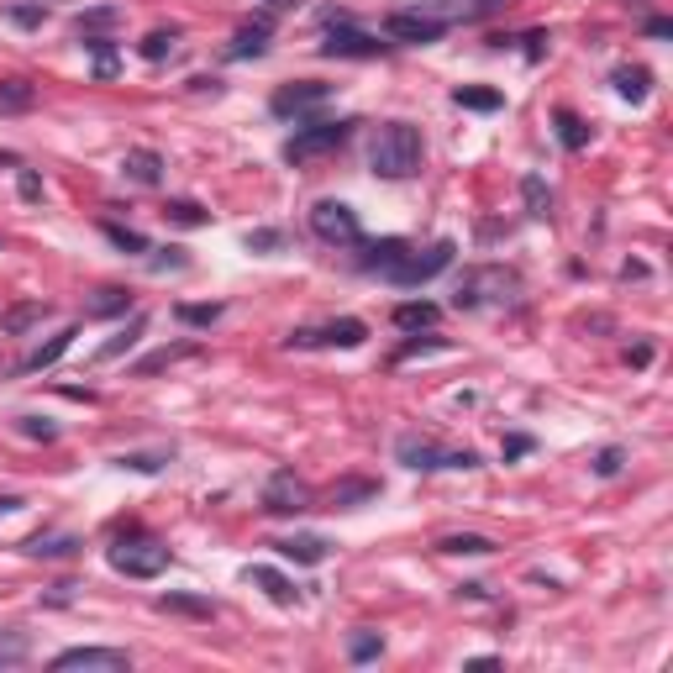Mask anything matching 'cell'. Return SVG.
Returning <instances> with one entry per match:
<instances>
[{"mask_svg":"<svg viewBox=\"0 0 673 673\" xmlns=\"http://www.w3.org/2000/svg\"><path fill=\"white\" fill-rule=\"evenodd\" d=\"M369 163L379 179H411L421 169V132L411 121H384L369 142Z\"/></svg>","mask_w":673,"mask_h":673,"instance_id":"cell-1","label":"cell"},{"mask_svg":"<svg viewBox=\"0 0 673 673\" xmlns=\"http://www.w3.org/2000/svg\"><path fill=\"white\" fill-rule=\"evenodd\" d=\"M453 242H432V248H426V253H416V248H400L390 263H384V279H390V284H400V290H416V284H426V279H437L442 269H447V263H453Z\"/></svg>","mask_w":673,"mask_h":673,"instance_id":"cell-2","label":"cell"},{"mask_svg":"<svg viewBox=\"0 0 673 673\" xmlns=\"http://www.w3.org/2000/svg\"><path fill=\"white\" fill-rule=\"evenodd\" d=\"M348 137H353V121H311V127H300L290 142H284V158H290V163H311L321 153H337Z\"/></svg>","mask_w":673,"mask_h":673,"instance_id":"cell-3","label":"cell"},{"mask_svg":"<svg viewBox=\"0 0 673 673\" xmlns=\"http://www.w3.org/2000/svg\"><path fill=\"white\" fill-rule=\"evenodd\" d=\"M516 290V274L511 269H468L463 284H458V311H479V305H500V300H511Z\"/></svg>","mask_w":673,"mask_h":673,"instance_id":"cell-4","label":"cell"},{"mask_svg":"<svg viewBox=\"0 0 673 673\" xmlns=\"http://www.w3.org/2000/svg\"><path fill=\"white\" fill-rule=\"evenodd\" d=\"M311 232L321 242H332V248H358L363 242L358 216H353V206H342V200H316L311 206Z\"/></svg>","mask_w":673,"mask_h":673,"instance_id":"cell-5","label":"cell"},{"mask_svg":"<svg viewBox=\"0 0 673 673\" xmlns=\"http://www.w3.org/2000/svg\"><path fill=\"white\" fill-rule=\"evenodd\" d=\"M111 568H116V574H127V579H158L163 568H169V547H158L148 537L116 542L111 547Z\"/></svg>","mask_w":673,"mask_h":673,"instance_id":"cell-6","label":"cell"},{"mask_svg":"<svg viewBox=\"0 0 673 673\" xmlns=\"http://www.w3.org/2000/svg\"><path fill=\"white\" fill-rule=\"evenodd\" d=\"M395 453H400L405 468H421V474H426V468H479V458L468 453V447H463V453H447V447L421 442V437H400Z\"/></svg>","mask_w":673,"mask_h":673,"instance_id":"cell-7","label":"cell"},{"mask_svg":"<svg viewBox=\"0 0 673 673\" xmlns=\"http://www.w3.org/2000/svg\"><path fill=\"white\" fill-rule=\"evenodd\" d=\"M263 511H269V516H300V511H311V489H305L290 468H279V474L263 484Z\"/></svg>","mask_w":673,"mask_h":673,"instance_id":"cell-8","label":"cell"},{"mask_svg":"<svg viewBox=\"0 0 673 673\" xmlns=\"http://www.w3.org/2000/svg\"><path fill=\"white\" fill-rule=\"evenodd\" d=\"M369 337V326L342 316V321H326V326H311V332H295L290 348H358V342Z\"/></svg>","mask_w":673,"mask_h":673,"instance_id":"cell-9","label":"cell"},{"mask_svg":"<svg viewBox=\"0 0 673 673\" xmlns=\"http://www.w3.org/2000/svg\"><path fill=\"white\" fill-rule=\"evenodd\" d=\"M326 95H332V85H321V79H300V85H279V90H274L269 111L290 121V116H305V111L326 106Z\"/></svg>","mask_w":673,"mask_h":673,"instance_id":"cell-10","label":"cell"},{"mask_svg":"<svg viewBox=\"0 0 673 673\" xmlns=\"http://www.w3.org/2000/svg\"><path fill=\"white\" fill-rule=\"evenodd\" d=\"M447 32L442 16H426V11H395L384 16V37H395V43H437Z\"/></svg>","mask_w":673,"mask_h":673,"instance_id":"cell-11","label":"cell"},{"mask_svg":"<svg viewBox=\"0 0 673 673\" xmlns=\"http://www.w3.org/2000/svg\"><path fill=\"white\" fill-rule=\"evenodd\" d=\"M53 668L64 673V668H95V673H127L132 658L121 647H69V652H58Z\"/></svg>","mask_w":673,"mask_h":673,"instance_id":"cell-12","label":"cell"},{"mask_svg":"<svg viewBox=\"0 0 673 673\" xmlns=\"http://www.w3.org/2000/svg\"><path fill=\"white\" fill-rule=\"evenodd\" d=\"M321 53L326 58H379L384 43H379V37H369V32H358V27H348V22H332Z\"/></svg>","mask_w":673,"mask_h":673,"instance_id":"cell-13","label":"cell"},{"mask_svg":"<svg viewBox=\"0 0 673 673\" xmlns=\"http://www.w3.org/2000/svg\"><path fill=\"white\" fill-rule=\"evenodd\" d=\"M121 169H127L132 185H158V179H163V158L153 148H132L127 158H121Z\"/></svg>","mask_w":673,"mask_h":673,"instance_id":"cell-14","label":"cell"},{"mask_svg":"<svg viewBox=\"0 0 673 673\" xmlns=\"http://www.w3.org/2000/svg\"><path fill=\"white\" fill-rule=\"evenodd\" d=\"M74 337H79V332L69 326V332H58L53 342H43V348H37L32 358H22V374H43V369H53V363L64 358V353H69V342H74Z\"/></svg>","mask_w":673,"mask_h":673,"instance_id":"cell-15","label":"cell"},{"mask_svg":"<svg viewBox=\"0 0 673 673\" xmlns=\"http://www.w3.org/2000/svg\"><path fill=\"white\" fill-rule=\"evenodd\" d=\"M274 547H279L284 558H295V563H321V558H326V547H332V542L305 532V537H284V542H274Z\"/></svg>","mask_w":673,"mask_h":673,"instance_id":"cell-16","label":"cell"},{"mask_svg":"<svg viewBox=\"0 0 673 673\" xmlns=\"http://www.w3.org/2000/svg\"><path fill=\"white\" fill-rule=\"evenodd\" d=\"M179 358H195V342H174V348H158V353H148L142 363H132V374H137V379H148V374L169 369V363H179Z\"/></svg>","mask_w":673,"mask_h":673,"instance_id":"cell-17","label":"cell"},{"mask_svg":"<svg viewBox=\"0 0 673 673\" xmlns=\"http://www.w3.org/2000/svg\"><path fill=\"white\" fill-rule=\"evenodd\" d=\"M437 547H442V553H463V558H489V553H495V542H489V537H479V532H458V537H442Z\"/></svg>","mask_w":673,"mask_h":673,"instance_id":"cell-18","label":"cell"},{"mask_svg":"<svg viewBox=\"0 0 673 673\" xmlns=\"http://www.w3.org/2000/svg\"><path fill=\"white\" fill-rule=\"evenodd\" d=\"M37 100V90L27 85V79H6V85H0V116H11V111H27Z\"/></svg>","mask_w":673,"mask_h":673,"instance_id":"cell-19","label":"cell"},{"mask_svg":"<svg viewBox=\"0 0 673 673\" xmlns=\"http://www.w3.org/2000/svg\"><path fill=\"white\" fill-rule=\"evenodd\" d=\"M263 48H269V22H253V27H242V32H237L232 58H258Z\"/></svg>","mask_w":673,"mask_h":673,"instance_id":"cell-20","label":"cell"},{"mask_svg":"<svg viewBox=\"0 0 673 673\" xmlns=\"http://www.w3.org/2000/svg\"><path fill=\"white\" fill-rule=\"evenodd\" d=\"M248 579L269 589V600H279V605H295V589H290V579H284V574H274V568H248Z\"/></svg>","mask_w":673,"mask_h":673,"instance_id":"cell-21","label":"cell"},{"mask_svg":"<svg viewBox=\"0 0 673 673\" xmlns=\"http://www.w3.org/2000/svg\"><path fill=\"white\" fill-rule=\"evenodd\" d=\"M158 610H179V616H216L211 600H195V595H158Z\"/></svg>","mask_w":673,"mask_h":673,"instance_id":"cell-22","label":"cell"},{"mask_svg":"<svg viewBox=\"0 0 673 673\" xmlns=\"http://www.w3.org/2000/svg\"><path fill=\"white\" fill-rule=\"evenodd\" d=\"M127 305H132V295H127V290H100V295L85 305V316H121Z\"/></svg>","mask_w":673,"mask_h":673,"instance_id":"cell-23","label":"cell"},{"mask_svg":"<svg viewBox=\"0 0 673 673\" xmlns=\"http://www.w3.org/2000/svg\"><path fill=\"white\" fill-rule=\"evenodd\" d=\"M48 316V300H27V305H16V311H6V332H27L32 321H43Z\"/></svg>","mask_w":673,"mask_h":673,"instance_id":"cell-24","label":"cell"},{"mask_svg":"<svg viewBox=\"0 0 673 673\" xmlns=\"http://www.w3.org/2000/svg\"><path fill=\"white\" fill-rule=\"evenodd\" d=\"M437 321V305H395V326H405V332H416V326H432Z\"/></svg>","mask_w":673,"mask_h":673,"instance_id":"cell-25","label":"cell"},{"mask_svg":"<svg viewBox=\"0 0 673 673\" xmlns=\"http://www.w3.org/2000/svg\"><path fill=\"white\" fill-rule=\"evenodd\" d=\"M374 495H379V484H369V479H348V484L332 489V505H358V500H374Z\"/></svg>","mask_w":673,"mask_h":673,"instance_id":"cell-26","label":"cell"},{"mask_svg":"<svg viewBox=\"0 0 673 673\" xmlns=\"http://www.w3.org/2000/svg\"><path fill=\"white\" fill-rule=\"evenodd\" d=\"M558 137H563V148H584V142H589V127H584V121L574 116V111H558Z\"/></svg>","mask_w":673,"mask_h":673,"instance_id":"cell-27","label":"cell"},{"mask_svg":"<svg viewBox=\"0 0 673 673\" xmlns=\"http://www.w3.org/2000/svg\"><path fill=\"white\" fill-rule=\"evenodd\" d=\"M521 195H526V211H532V216H547V211H553V195H547V185H542L537 174L521 179Z\"/></svg>","mask_w":673,"mask_h":673,"instance_id":"cell-28","label":"cell"},{"mask_svg":"<svg viewBox=\"0 0 673 673\" xmlns=\"http://www.w3.org/2000/svg\"><path fill=\"white\" fill-rule=\"evenodd\" d=\"M610 79H616V90L626 100H647V69H616Z\"/></svg>","mask_w":673,"mask_h":673,"instance_id":"cell-29","label":"cell"},{"mask_svg":"<svg viewBox=\"0 0 673 673\" xmlns=\"http://www.w3.org/2000/svg\"><path fill=\"white\" fill-rule=\"evenodd\" d=\"M174 43H179V32H148V37H142V58H148V64H158V58L174 53Z\"/></svg>","mask_w":673,"mask_h":673,"instance_id":"cell-30","label":"cell"},{"mask_svg":"<svg viewBox=\"0 0 673 673\" xmlns=\"http://www.w3.org/2000/svg\"><path fill=\"white\" fill-rule=\"evenodd\" d=\"M85 48L95 53V74H100V79H111V74H116V48L106 43V37H85Z\"/></svg>","mask_w":673,"mask_h":673,"instance_id":"cell-31","label":"cell"},{"mask_svg":"<svg viewBox=\"0 0 673 673\" xmlns=\"http://www.w3.org/2000/svg\"><path fill=\"white\" fill-rule=\"evenodd\" d=\"M106 237L116 242V248H127V253H148V237L132 232V227H116V221H106Z\"/></svg>","mask_w":673,"mask_h":673,"instance_id":"cell-32","label":"cell"},{"mask_svg":"<svg viewBox=\"0 0 673 673\" xmlns=\"http://www.w3.org/2000/svg\"><path fill=\"white\" fill-rule=\"evenodd\" d=\"M137 332H142V316H137V321H132V326H127V332H121V337H111V342H106V348H100V353H95V363H111L116 353H127V348H132V342H137Z\"/></svg>","mask_w":673,"mask_h":673,"instance_id":"cell-33","label":"cell"},{"mask_svg":"<svg viewBox=\"0 0 673 673\" xmlns=\"http://www.w3.org/2000/svg\"><path fill=\"white\" fill-rule=\"evenodd\" d=\"M169 221H174V227H206V211H200L195 200H174V206H169Z\"/></svg>","mask_w":673,"mask_h":673,"instance_id":"cell-34","label":"cell"},{"mask_svg":"<svg viewBox=\"0 0 673 673\" xmlns=\"http://www.w3.org/2000/svg\"><path fill=\"white\" fill-rule=\"evenodd\" d=\"M74 547H79L74 537H48V542L37 537V542L27 547V553H37V558H64V553H74Z\"/></svg>","mask_w":673,"mask_h":673,"instance_id":"cell-35","label":"cell"},{"mask_svg":"<svg viewBox=\"0 0 673 673\" xmlns=\"http://www.w3.org/2000/svg\"><path fill=\"white\" fill-rule=\"evenodd\" d=\"M453 100H458V106H468V111H495V106H500L495 90H458Z\"/></svg>","mask_w":673,"mask_h":673,"instance_id":"cell-36","label":"cell"},{"mask_svg":"<svg viewBox=\"0 0 673 673\" xmlns=\"http://www.w3.org/2000/svg\"><path fill=\"white\" fill-rule=\"evenodd\" d=\"M379 631H363V637H353V647H348V658L353 663H369V658H379Z\"/></svg>","mask_w":673,"mask_h":673,"instance_id":"cell-37","label":"cell"},{"mask_svg":"<svg viewBox=\"0 0 673 673\" xmlns=\"http://www.w3.org/2000/svg\"><path fill=\"white\" fill-rule=\"evenodd\" d=\"M221 316V305H179V321H190V326H211Z\"/></svg>","mask_w":673,"mask_h":673,"instance_id":"cell-38","label":"cell"},{"mask_svg":"<svg viewBox=\"0 0 673 673\" xmlns=\"http://www.w3.org/2000/svg\"><path fill=\"white\" fill-rule=\"evenodd\" d=\"M163 463H169V458H158V453H127V458H121V468H137V474H158Z\"/></svg>","mask_w":673,"mask_h":673,"instance_id":"cell-39","label":"cell"},{"mask_svg":"<svg viewBox=\"0 0 673 673\" xmlns=\"http://www.w3.org/2000/svg\"><path fill=\"white\" fill-rule=\"evenodd\" d=\"M22 432H27V437L53 442V437H58V426H53V421H43V416H22Z\"/></svg>","mask_w":673,"mask_h":673,"instance_id":"cell-40","label":"cell"},{"mask_svg":"<svg viewBox=\"0 0 673 673\" xmlns=\"http://www.w3.org/2000/svg\"><path fill=\"white\" fill-rule=\"evenodd\" d=\"M616 468H621V447H605V453L595 458V474H600V479H610Z\"/></svg>","mask_w":673,"mask_h":673,"instance_id":"cell-41","label":"cell"},{"mask_svg":"<svg viewBox=\"0 0 673 673\" xmlns=\"http://www.w3.org/2000/svg\"><path fill=\"white\" fill-rule=\"evenodd\" d=\"M11 22L16 27H43V11L37 6H11Z\"/></svg>","mask_w":673,"mask_h":673,"instance_id":"cell-42","label":"cell"},{"mask_svg":"<svg viewBox=\"0 0 673 673\" xmlns=\"http://www.w3.org/2000/svg\"><path fill=\"white\" fill-rule=\"evenodd\" d=\"M111 22H116V11H111V6H100V11H90L85 22H79V32H90V27H111Z\"/></svg>","mask_w":673,"mask_h":673,"instance_id":"cell-43","label":"cell"},{"mask_svg":"<svg viewBox=\"0 0 673 673\" xmlns=\"http://www.w3.org/2000/svg\"><path fill=\"white\" fill-rule=\"evenodd\" d=\"M279 242H284L279 232H253V237H248V248H279Z\"/></svg>","mask_w":673,"mask_h":673,"instance_id":"cell-44","label":"cell"},{"mask_svg":"<svg viewBox=\"0 0 673 673\" xmlns=\"http://www.w3.org/2000/svg\"><path fill=\"white\" fill-rule=\"evenodd\" d=\"M22 195H27V200L43 195V185H37V174H32V169H22Z\"/></svg>","mask_w":673,"mask_h":673,"instance_id":"cell-45","label":"cell"},{"mask_svg":"<svg viewBox=\"0 0 673 673\" xmlns=\"http://www.w3.org/2000/svg\"><path fill=\"white\" fill-rule=\"evenodd\" d=\"M526 447H532V442H526V437H511V442H505V458H521V453H526Z\"/></svg>","mask_w":673,"mask_h":673,"instance_id":"cell-46","label":"cell"},{"mask_svg":"<svg viewBox=\"0 0 673 673\" xmlns=\"http://www.w3.org/2000/svg\"><path fill=\"white\" fill-rule=\"evenodd\" d=\"M495 6H505V0H474V6H468V16H484V11H495Z\"/></svg>","mask_w":673,"mask_h":673,"instance_id":"cell-47","label":"cell"},{"mask_svg":"<svg viewBox=\"0 0 673 673\" xmlns=\"http://www.w3.org/2000/svg\"><path fill=\"white\" fill-rule=\"evenodd\" d=\"M16 505H22L16 495H0V516H6V511H16Z\"/></svg>","mask_w":673,"mask_h":673,"instance_id":"cell-48","label":"cell"},{"mask_svg":"<svg viewBox=\"0 0 673 673\" xmlns=\"http://www.w3.org/2000/svg\"><path fill=\"white\" fill-rule=\"evenodd\" d=\"M269 6H274V11H284V6H300V0H269Z\"/></svg>","mask_w":673,"mask_h":673,"instance_id":"cell-49","label":"cell"},{"mask_svg":"<svg viewBox=\"0 0 673 673\" xmlns=\"http://www.w3.org/2000/svg\"><path fill=\"white\" fill-rule=\"evenodd\" d=\"M0 163H16V158H11V153H0Z\"/></svg>","mask_w":673,"mask_h":673,"instance_id":"cell-50","label":"cell"}]
</instances>
